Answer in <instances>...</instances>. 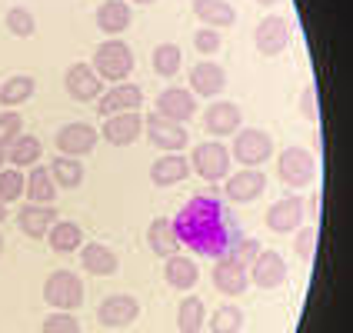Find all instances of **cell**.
Masks as SVG:
<instances>
[{
	"label": "cell",
	"mask_w": 353,
	"mask_h": 333,
	"mask_svg": "<svg viewBox=\"0 0 353 333\" xmlns=\"http://www.w3.org/2000/svg\"><path fill=\"white\" fill-rule=\"evenodd\" d=\"M207 323V303L200 296H183L176 307V330L180 333H200Z\"/></svg>",
	"instance_id": "cell-31"
},
{
	"label": "cell",
	"mask_w": 353,
	"mask_h": 333,
	"mask_svg": "<svg viewBox=\"0 0 353 333\" xmlns=\"http://www.w3.org/2000/svg\"><path fill=\"white\" fill-rule=\"evenodd\" d=\"M34 90H37V80L30 74H14V77H7L0 83V107L14 110V107H20V103H27L34 97Z\"/></svg>",
	"instance_id": "cell-28"
},
{
	"label": "cell",
	"mask_w": 353,
	"mask_h": 333,
	"mask_svg": "<svg viewBox=\"0 0 353 333\" xmlns=\"http://www.w3.org/2000/svg\"><path fill=\"white\" fill-rule=\"evenodd\" d=\"M154 107H157V114H163L167 120L187 123V120L196 114V94L194 90H183V87H167V90H160V97Z\"/></svg>",
	"instance_id": "cell-19"
},
{
	"label": "cell",
	"mask_w": 353,
	"mask_h": 333,
	"mask_svg": "<svg viewBox=\"0 0 353 333\" xmlns=\"http://www.w3.org/2000/svg\"><path fill=\"white\" fill-rule=\"evenodd\" d=\"M137 316H140V303H137V296H130V294H110V296H103L97 307V323L107 327V330H123Z\"/></svg>",
	"instance_id": "cell-9"
},
{
	"label": "cell",
	"mask_w": 353,
	"mask_h": 333,
	"mask_svg": "<svg viewBox=\"0 0 353 333\" xmlns=\"http://www.w3.org/2000/svg\"><path fill=\"white\" fill-rule=\"evenodd\" d=\"M134 3H154V0H134Z\"/></svg>",
	"instance_id": "cell-48"
},
{
	"label": "cell",
	"mask_w": 353,
	"mask_h": 333,
	"mask_svg": "<svg viewBox=\"0 0 353 333\" xmlns=\"http://www.w3.org/2000/svg\"><path fill=\"white\" fill-rule=\"evenodd\" d=\"M50 174L57 180V187L77 190L80 183H83V163H80V157H63V154H60V157L50 163Z\"/></svg>",
	"instance_id": "cell-33"
},
{
	"label": "cell",
	"mask_w": 353,
	"mask_h": 333,
	"mask_svg": "<svg viewBox=\"0 0 353 333\" xmlns=\"http://www.w3.org/2000/svg\"><path fill=\"white\" fill-rule=\"evenodd\" d=\"M147 243H150V250L157 256H174L180 254V234H176V223L174 220H167V216H157L150 227H147Z\"/></svg>",
	"instance_id": "cell-25"
},
{
	"label": "cell",
	"mask_w": 353,
	"mask_h": 333,
	"mask_svg": "<svg viewBox=\"0 0 353 333\" xmlns=\"http://www.w3.org/2000/svg\"><path fill=\"white\" fill-rule=\"evenodd\" d=\"M214 287L223 296H240L247 287H250V267L240 263L234 254L216 256L214 263Z\"/></svg>",
	"instance_id": "cell-12"
},
{
	"label": "cell",
	"mask_w": 353,
	"mask_h": 333,
	"mask_svg": "<svg viewBox=\"0 0 353 333\" xmlns=\"http://www.w3.org/2000/svg\"><path fill=\"white\" fill-rule=\"evenodd\" d=\"M97 130L90 127V123H83V120H74V123H63L57 130V150L63 157H87V154H94V147H97Z\"/></svg>",
	"instance_id": "cell-11"
},
{
	"label": "cell",
	"mask_w": 353,
	"mask_h": 333,
	"mask_svg": "<svg viewBox=\"0 0 353 333\" xmlns=\"http://www.w3.org/2000/svg\"><path fill=\"white\" fill-rule=\"evenodd\" d=\"M227 254H234L240 263H247V267H250V263L256 260V254H260V243H256V240H240V243L230 247Z\"/></svg>",
	"instance_id": "cell-43"
},
{
	"label": "cell",
	"mask_w": 353,
	"mask_h": 333,
	"mask_svg": "<svg viewBox=\"0 0 353 333\" xmlns=\"http://www.w3.org/2000/svg\"><path fill=\"white\" fill-rule=\"evenodd\" d=\"M263 190H267V176H263V170L243 167V170H236V174L227 176L223 196H227L230 203H254Z\"/></svg>",
	"instance_id": "cell-13"
},
{
	"label": "cell",
	"mask_w": 353,
	"mask_h": 333,
	"mask_svg": "<svg viewBox=\"0 0 353 333\" xmlns=\"http://www.w3.org/2000/svg\"><path fill=\"white\" fill-rule=\"evenodd\" d=\"M47 243H50L54 254H74V250L83 247V230L74 220H57L50 227V234H47Z\"/></svg>",
	"instance_id": "cell-30"
},
{
	"label": "cell",
	"mask_w": 353,
	"mask_h": 333,
	"mask_svg": "<svg viewBox=\"0 0 353 333\" xmlns=\"http://www.w3.org/2000/svg\"><path fill=\"white\" fill-rule=\"evenodd\" d=\"M27 200L30 203H54L57 200V180L50 167H30L27 174Z\"/></svg>",
	"instance_id": "cell-29"
},
{
	"label": "cell",
	"mask_w": 353,
	"mask_h": 333,
	"mask_svg": "<svg viewBox=\"0 0 353 333\" xmlns=\"http://www.w3.org/2000/svg\"><path fill=\"white\" fill-rule=\"evenodd\" d=\"M80 263H83V270L94 276H114L120 270V256L114 254V247H107V243H87V247H80Z\"/></svg>",
	"instance_id": "cell-22"
},
{
	"label": "cell",
	"mask_w": 353,
	"mask_h": 333,
	"mask_svg": "<svg viewBox=\"0 0 353 333\" xmlns=\"http://www.w3.org/2000/svg\"><path fill=\"white\" fill-rule=\"evenodd\" d=\"M140 103H143L140 83H117V87H107V94L97 100V114L107 120V117H114V114L140 110Z\"/></svg>",
	"instance_id": "cell-16"
},
{
	"label": "cell",
	"mask_w": 353,
	"mask_h": 333,
	"mask_svg": "<svg viewBox=\"0 0 353 333\" xmlns=\"http://www.w3.org/2000/svg\"><path fill=\"white\" fill-rule=\"evenodd\" d=\"M243 330V310L236 303H223L210 314V333H240Z\"/></svg>",
	"instance_id": "cell-35"
},
{
	"label": "cell",
	"mask_w": 353,
	"mask_h": 333,
	"mask_svg": "<svg viewBox=\"0 0 353 333\" xmlns=\"http://www.w3.org/2000/svg\"><path fill=\"white\" fill-rule=\"evenodd\" d=\"M103 140L114 143V147H130L134 140H140L143 134V117L137 110H127V114H114V117L103 120Z\"/></svg>",
	"instance_id": "cell-20"
},
{
	"label": "cell",
	"mask_w": 353,
	"mask_h": 333,
	"mask_svg": "<svg viewBox=\"0 0 353 333\" xmlns=\"http://www.w3.org/2000/svg\"><path fill=\"white\" fill-rule=\"evenodd\" d=\"M94 70L107 83H127L130 70H134V50L120 37H107L94 50Z\"/></svg>",
	"instance_id": "cell-2"
},
{
	"label": "cell",
	"mask_w": 353,
	"mask_h": 333,
	"mask_svg": "<svg viewBox=\"0 0 353 333\" xmlns=\"http://www.w3.org/2000/svg\"><path fill=\"white\" fill-rule=\"evenodd\" d=\"M230 220V216H227ZM227 220H223V210L214 196H194L180 214H176V234H180V243H187L196 254H220L227 250L230 243V230H227Z\"/></svg>",
	"instance_id": "cell-1"
},
{
	"label": "cell",
	"mask_w": 353,
	"mask_h": 333,
	"mask_svg": "<svg viewBox=\"0 0 353 333\" xmlns=\"http://www.w3.org/2000/svg\"><path fill=\"white\" fill-rule=\"evenodd\" d=\"M3 160H7V147L0 143V163H3Z\"/></svg>",
	"instance_id": "cell-46"
},
{
	"label": "cell",
	"mask_w": 353,
	"mask_h": 333,
	"mask_svg": "<svg viewBox=\"0 0 353 333\" xmlns=\"http://www.w3.org/2000/svg\"><path fill=\"white\" fill-rule=\"evenodd\" d=\"M0 220H7V203L0 200Z\"/></svg>",
	"instance_id": "cell-45"
},
{
	"label": "cell",
	"mask_w": 353,
	"mask_h": 333,
	"mask_svg": "<svg viewBox=\"0 0 353 333\" xmlns=\"http://www.w3.org/2000/svg\"><path fill=\"white\" fill-rule=\"evenodd\" d=\"M3 23H7V30H10L14 37H34V34H37V17H34L27 7H10Z\"/></svg>",
	"instance_id": "cell-37"
},
{
	"label": "cell",
	"mask_w": 353,
	"mask_h": 333,
	"mask_svg": "<svg viewBox=\"0 0 353 333\" xmlns=\"http://www.w3.org/2000/svg\"><path fill=\"white\" fill-rule=\"evenodd\" d=\"M230 160H234V154L220 140H203V143H196L194 154H190V167H194V174L200 180L220 183V180H227V174H230Z\"/></svg>",
	"instance_id": "cell-4"
},
{
	"label": "cell",
	"mask_w": 353,
	"mask_h": 333,
	"mask_svg": "<svg viewBox=\"0 0 353 333\" xmlns=\"http://www.w3.org/2000/svg\"><path fill=\"white\" fill-rule=\"evenodd\" d=\"M130 20H134V10H130L123 0H103V3L97 7V14H94L97 30L100 34H107V37L123 34V30L130 27Z\"/></svg>",
	"instance_id": "cell-23"
},
{
	"label": "cell",
	"mask_w": 353,
	"mask_h": 333,
	"mask_svg": "<svg viewBox=\"0 0 353 333\" xmlns=\"http://www.w3.org/2000/svg\"><path fill=\"white\" fill-rule=\"evenodd\" d=\"M276 176L294 187V190H303L316 180V160L307 147H283L280 157H276Z\"/></svg>",
	"instance_id": "cell-3"
},
{
	"label": "cell",
	"mask_w": 353,
	"mask_h": 333,
	"mask_svg": "<svg viewBox=\"0 0 353 333\" xmlns=\"http://www.w3.org/2000/svg\"><path fill=\"white\" fill-rule=\"evenodd\" d=\"M260 7H274V3H280V0H256Z\"/></svg>",
	"instance_id": "cell-44"
},
{
	"label": "cell",
	"mask_w": 353,
	"mask_h": 333,
	"mask_svg": "<svg viewBox=\"0 0 353 333\" xmlns=\"http://www.w3.org/2000/svg\"><path fill=\"white\" fill-rule=\"evenodd\" d=\"M150 60H154V74H160V77H176L183 67V54L176 43H157Z\"/></svg>",
	"instance_id": "cell-34"
},
{
	"label": "cell",
	"mask_w": 353,
	"mask_h": 333,
	"mask_svg": "<svg viewBox=\"0 0 353 333\" xmlns=\"http://www.w3.org/2000/svg\"><path fill=\"white\" fill-rule=\"evenodd\" d=\"M0 254H3V234H0Z\"/></svg>",
	"instance_id": "cell-47"
},
{
	"label": "cell",
	"mask_w": 353,
	"mask_h": 333,
	"mask_svg": "<svg viewBox=\"0 0 353 333\" xmlns=\"http://www.w3.org/2000/svg\"><path fill=\"white\" fill-rule=\"evenodd\" d=\"M194 14L203 27H214V30L234 27V20H236L234 3H227V0H194Z\"/></svg>",
	"instance_id": "cell-27"
},
{
	"label": "cell",
	"mask_w": 353,
	"mask_h": 333,
	"mask_svg": "<svg viewBox=\"0 0 353 333\" xmlns=\"http://www.w3.org/2000/svg\"><path fill=\"white\" fill-rule=\"evenodd\" d=\"M20 134H23V117H20V114H10V110L0 114V143L10 147Z\"/></svg>",
	"instance_id": "cell-40"
},
{
	"label": "cell",
	"mask_w": 353,
	"mask_h": 333,
	"mask_svg": "<svg viewBox=\"0 0 353 333\" xmlns=\"http://www.w3.org/2000/svg\"><path fill=\"white\" fill-rule=\"evenodd\" d=\"M63 87H67V97L77 100V103H90V100L103 97V77L94 70V63H83V60L67 67Z\"/></svg>",
	"instance_id": "cell-7"
},
{
	"label": "cell",
	"mask_w": 353,
	"mask_h": 333,
	"mask_svg": "<svg viewBox=\"0 0 353 333\" xmlns=\"http://www.w3.org/2000/svg\"><path fill=\"white\" fill-rule=\"evenodd\" d=\"M57 223V210L54 203H23L17 210V227L23 236L30 240H43L50 234V227Z\"/></svg>",
	"instance_id": "cell-15"
},
{
	"label": "cell",
	"mask_w": 353,
	"mask_h": 333,
	"mask_svg": "<svg viewBox=\"0 0 353 333\" xmlns=\"http://www.w3.org/2000/svg\"><path fill=\"white\" fill-rule=\"evenodd\" d=\"M190 174H194V167H190V157H183V154H163L150 163V183L154 187H174Z\"/></svg>",
	"instance_id": "cell-21"
},
{
	"label": "cell",
	"mask_w": 353,
	"mask_h": 333,
	"mask_svg": "<svg viewBox=\"0 0 353 333\" xmlns=\"http://www.w3.org/2000/svg\"><path fill=\"white\" fill-rule=\"evenodd\" d=\"M300 114H303V120H310V123H316V117H320L314 83H307V87H303V94H300Z\"/></svg>",
	"instance_id": "cell-42"
},
{
	"label": "cell",
	"mask_w": 353,
	"mask_h": 333,
	"mask_svg": "<svg viewBox=\"0 0 353 333\" xmlns=\"http://www.w3.org/2000/svg\"><path fill=\"white\" fill-rule=\"evenodd\" d=\"M163 280H167V287H174V290H194L196 280H200V270H196V263L190 256L174 254L163 260Z\"/></svg>",
	"instance_id": "cell-26"
},
{
	"label": "cell",
	"mask_w": 353,
	"mask_h": 333,
	"mask_svg": "<svg viewBox=\"0 0 353 333\" xmlns=\"http://www.w3.org/2000/svg\"><path fill=\"white\" fill-rule=\"evenodd\" d=\"M40 333H80V323L70 310H54V314L43 320Z\"/></svg>",
	"instance_id": "cell-38"
},
{
	"label": "cell",
	"mask_w": 353,
	"mask_h": 333,
	"mask_svg": "<svg viewBox=\"0 0 353 333\" xmlns=\"http://www.w3.org/2000/svg\"><path fill=\"white\" fill-rule=\"evenodd\" d=\"M240 107L230 103V100H214L207 110H203V130L210 134V137H230L240 130Z\"/></svg>",
	"instance_id": "cell-17"
},
{
	"label": "cell",
	"mask_w": 353,
	"mask_h": 333,
	"mask_svg": "<svg viewBox=\"0 0 353 333\" xmlns=\"http://www.w3.org/2000/svg\"><path fill=\"white\" fill-rule=\"evenodd\" d=\"M43 154V143L40 137H30V134H20L10 147H7V160L14 163V167H34Z\"/></svg>",
	"instance_id": "cell-32"
},
{
	"label": "cell",
	"mask_w": 353,
	"mask_h": 333,
	"mask_svg": "<svg viewBox=\"0 0 353 333\" xmlns=\"http://www.w3.org/2000/svg\"><path fill=\"white\" fill-rule=\"evenodd\" d=\"M114 333H120V330H114Z\"/></svg>",
	"instance_id": "cell-49"
},
{
	"label": "cell",
	"mask_w": 353,
	"mask_h": 333,
	"mask_svg": "<svg viewBox=\"0 0 353 333\" xmlns=\"http://www.w3.org/2000/svg\"><path fill=\"white\" fill-rule=\"evenodd\" d=\"M230 154L240 167H260V163H267L270 154H274V140L267 130H256V127H240L234 134V147H230Z\"/></svg>",
	"instance_id": "cell-6"
},
{
	"label": "cell",
	"mask_w": 353,
	"mask_h": 333,
	"mask_svg": "<svg viewBox=\"0 0 353 333\" xmlns=\"http://www.w3.org/2000/svg\"><path fill=\"white\" fill-rule=\"evenodd\" d=\"M147 140L154 143V147H160L163 154H180L187 143H190V137H187V127L183 123H176V120H167L163 114H150L147 117Z\"/></svg>",
	"instance_id": "cell-10"
},
{
	"label": "cell",
	"mask_w": 353,
	"mask_h": 333,
	"mask_svg": "<svg viewBox=\"0 0 353 333\" xmlns=\"http://www.w3.org/2000/svg\"><path fill=\"white\" fill-rule=\"evenodd\" d=\"M220 43H223V37L216 34L214 27H200V30L194 34V47L200 50V54H216Z\"/></svg>",
	"instance_id": "cell-41"
},
{
	"label": "cell",
	"mask_w": 353,
	"mask_h": 333,
	"mask_svg": "<svg viewBox=\"0 0 353 333\" xmlns=\"http://www.w3.org/2000/svg\"><path fill=\"white\" fill-rule=\"evenodd\" d=\"M43 303H50L54 310H77L83 303V280L74 270H54L43 280Z\"/></svg>",
	"instance_id": "cell-5"
},
{
	"label": "cell",
	"mask_w": 353,
	"mask_h": 333,
	"mask_svg": "<svg viewBox=\"0 0 353 333\" xmlns=\"http://www.w3.org/2000/svg\"><path fill=\"white\" fill-rule=\"evenodd\" d=\"M303 196L294 194V196H283V200H276L274 207L267 210V227L274 230V234H290V230H300L303 227Z\"/></svg>",
	"instance_id": "cell-18"
},
{
	"label": "cell",
	"mask_w": 353,
	"mask_h": 333,
	"mask_svg": "<svg viewBox=\"0 0 353 333\" xmlns=\"http://www.w3.org/2000/svg\"><path fill=\"white\" fill-rule=\"evenodd\" d=\"M223 87H227V70L214 60H200L190 70V90L200 97H216Z\"/></svg>",
	"instance_id": "cell-24"
},
{
	"label": "cell",
	"mask_w": 353,
	"mask_h": 333,
	"mask_svg": "<svg viewBox=\"0 0 353 333\" xmlns=\"http://www.w3.org/2000/svg\"><path fill=\"white\" fill-rule=\"evenodd\" d=\"M250 280L260 290H276L287 283V260L276 250H260L256 260L250 263Z\"/></svg>",
	"instance_id": "cell-14"
},
{
	"label": "cell",
	"mask_w": 353,
	"mask_h": 333,
	"mask_svg": "<svg viewBox=\"0 0 353 333\" xmlns=\"http://www.w3.org/2000/svg\"><path fill=\"white\" fill-rule=\"evenodd\" d=\"M20 196H27V176L20 167H7L0 170V200L3 203H14Z\"/></svg>",
	"instance_id": "cell-36"
},
{
	"label": "cell",
	"mask_w": 353,
	"mask_h": 333,
	"mask_svg": "<svg viewBox=\"0 0 353 333\" xmlns=\"http://www.w3.org/2000/svg\"><path fill=\"white\" fill-rule=\"evenodd\" d=\"M316 240H320V227H316V223L300 227V234H296V240H294L296 256H300V260H310V256L316 254Z\"/></svg>",
	"instance_id": "cell-39"
},
{
	"label": "cell",
	"mask_w": 353,
	"mask_h": 333,
	"mask_svg": "<svg viewBox=\"0 0 353 333\" xmlns=\"http://www.w3.org/2000/svg\"><path fill=\"white\" fill-rule=\"evenodd\" d=\"M290 37H294L290 20L276 17V14L263 17L254 27V43H256V50H260L263 57H280V54L290 47Z\"/></svg>",
	"instance_id": "cell-8"
}]
</instances>
